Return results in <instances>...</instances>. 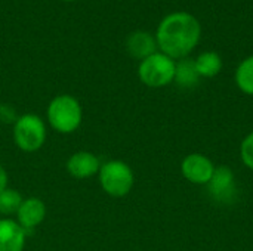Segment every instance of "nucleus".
Wrapping results in <instances>:
<instances>
[{
	"instance_id": "nucleus-1",
	"label": "nucleus",
	"mask_w": 253,
	"mask_h": 251,
	"mask_svg": "<svg viewBox=\"0 0 253 251\" xmlns=\"http://www.w3.org/2000/svg\"><path fill=\"white\" fill-rule=\"evenodd\" d=\"M202 37L199 19L188 12H173L162 19L156 33L157 47L173 61L188 58Z\"/></svg>"
},
{
	"instance_id": "nucleus-2",
	"label": "nucleus",
	"mask_w": 253,
	"mask_h": 251,
	"mask_svg": "<svg viewBox=\"0 0 253 251\" xmlns=\"http://www.w3.org/2000/svg\"><path fill=\"white\" fill-rule=\"evenodd\" d=\"M83 118L79 101L70 95H59L52 99L47 108L49 124L59 133H73Z\"/></svg>"
},
{
	"instance_id": "nucleus-3",
	"label": "nucleus",
	"mask_w": 253,
	"mask_h": 251,
	"mask_svg": "<svg viewBox=\"0 0 253 251\" xmlns=\"http://www.w3.org/2000/svg\"><path fill=\"white\" fill-rule=\"evenodd\" d=\"M175 65L176 61L162 52H156L141 61L138 68L139 80L148 87H165L175 78Z\"/></svg>"
},
{
	"instance_id": "nucleus-4",
	"label": "nucleus",
	"mask_w": 253,
	"mask_h": 251,
	"mask_svg": "<svg viewBox=\"0 0 253 251\" xmlns=\"http://www.w3.org/2000/svg\"><path fill=\"white\" fill-rule=\"evenodd\" d=\"M99 182L102 189L111 197H125L130 192L135 178L132 169L119 160L108 161L99 169Z\"/></svg>"
},
{
	"instance_id": "nucleus-5",
	"label": "nucleus",
	"mask_w": 253,
	"mask_h": 251,
	"mask_svg": "<svg viewBox=\"0 0 253 251\" xmlns=\"http://www.w3.org/2000/svg\"><path fill=\"white\" fill-rule=\"evenodd\" d=\"M13 139L18 148L33 152L42 148L46 141V126L43 120L34 114H25L15 121Z\"/></svg>"
},
{
	"instance_id": "nucleus-6",
	"label": "nucleus",
	"mask_w": 253,
	"mask_h": 251,
	"mask_svg": "<svg viewBox=\"0 0 253 251\" xmlns=\"http://www.w3.org/2000/svg\"><path fill=\"white\" fill-rule=\"evenodd\" d=\"M208 189L215 201L222 203V204L233 203L237 195L234 172L228 166L215 167L213 176L208 183Z\"/></svg>"
},
{
	"instance_id": "nucleus-7",
	"label": "nucleus",
	"mask_w": 253,
	"mask_h": 251,
	"mask_svg": "<svg viewBox=\"0 0 253 251\" xmlns=\"http://www.w3.org/2000/svg\"><path fill=\"white\" fill-rule=\"evenodd\" d=\"M215 172V166L211 158L203 154L194 152L187 155L181 163L182 176L194 185H208Z\"/></svg>"
},
{
	"instance_id": "nucleus-8",
	"label": "nucleus",
	"mask_w": 253,
	"mask_h": 251,
	"mask_svg": "<svg viewBox=\"0 0 253 251\" xmlns=\"http://www.w3.org/2000/svg\"><path fill=\"white\" fill-rule=\"evenodd\" d=\"M101 169L99 160L95 154L87 151H79L73 154L67 161V170L77 179H87L96 175Z\"/></svg>"
},
{
	"instance_id": "nucleus-9",
	"label": "nucleus",
	"mask_w": 253,
	"mask_h": 251,
	"mask_svg": "<svg viewBox=\"0 0 253 251\" xmlns=\"http://www.w3.org/2000/svg\"><path fill=\"white\" fill-rule=\"evenodd\" d=\"M18 223L27 232L39 226L46 216V206L40 198H27L22 201L18 213Z\"/></svg>"
},
{
	"instance_id": "nucleus-10",
	"label": "nucleus",
	"mask_w": 253,
	"mask_h": 251,
	"mask_svg": "<svg viewBox=\"0 0 253 251\" xmlns=\"http://www.w3.org/2000/svg\"><path fill=\"white\" fill-rule=\"evenodd\" d=\"M25 231L12 219H0V251H22Z\"/></svg>"
},
{
	"instance_id": "nucleus-11",
	"label": "nucleus",
	"mask_w": 253,
	"mask_h": 251,
	"mask_svg": "<svg viewBox=\"0 0 253 251\" xmlns=\"http://www.w3.org/2000/svg\"><path fill=\"white\" fill-rule=\"evenodd\" d=\"M126 49L130 56H133L139 61L159 52L156 37L147 31H133L126 40Z\"/></svg>"
},
{
	"instance_id": "nucleus-12",
	"label": "nucleus",
	"mask_w": 253,
	"mask_h": 251,
	"mask_svg": "<svg viewBox=\"0 0 253 251\" xmlns=\"http://www.w3.org/2000/svg\"><path fill=\"white\" fill-rule=\"evenodd\" d=\"M194 64H196V70H197L199 75L205 77V78H212V77L218 75L219 71L222 70V59L213 50L200 53L194 59Z\"/></svg>"
},
{
	"instance_id": "nucleus-13",
	"label": "nucleus",
	"mask_w": 253,
	"mask_h": 251,
	"mask_svg": "<svg viewBox=\"0 0 253 251\" xmlns=\"http://www.w3.org/2000/svg\"><path fill=\"white\" fill-rule=\"evenodd\" d=\"M200 80V75L196 70V64L194 59L190 58H184L179 59L175 65V78L173 81L178 83V86L190 89L193 86H196Z\"/></svg>"
},
{
	"instance_id": "nucleus-14",
	"label": "nucleus",
	"mask_w": 253,
	"mask_h": 251,
	"mask_svg": "<svg viewBox=\"0 0 253 251\" xmlns=\"http://www.w3.org/2000/svg\"><path fill=\"white\" fill-rule=\"evenodd\" d=\"M236 84L243 93L253 96V55L239 64L236 70Z\"/></svg>"
},
{
	"instance_id": "nucleus-15",
	"label": "nucleus",
	"mask_w": 253,
	"mask_h": 251,
	"mask_svg": "<svg viewBox=\"0 0 253 251\" xmlns=\"http://www.w3.org/2000/svg\"><path fill=\"white\" fill-rule=\"evenodd\" d=\"M22 197L18 191L6 188L3 192H0V213L4 216L16 215L21 204H22Z\"/></svg>"
},
{
	"instance_id": "nucleus-16",
	"label": "nucleus",
	"mask_w": 253,
	"mask_h": 251,
	"mask_svg": "<svg viewBox=\"0 0 253 251\" xmlns=\"http://www.w3.org/2000/svg\"><path fill=\"white\" fill-rule=\"evenodd\" d=\"M240 158L243 164L253 172V132H251L240 145Z\"/></svg>"
},
{
	"instance_id": "nucleus-17",
	"label": "nucleus",
	"mask_w": 253,
	"mask_h": 251,
	"mask_svg": "<svg viewBox=\"0 0 253 251\" xmlns=\"http://www.w3.org/2000/svg\"><path fill=\"white\" fill-rule=\"evenodd\" d=\"M7 188V173L6 170L0 166V192H3Z\"/></svg>"
},
{
	"instance_id": "nucleus-18",
	"label": "nucleus",
	"mask_w": 253,
	"mask_h": 251,
	"mask_svg": "<svg viewBox=\"0 0 253 251\" xmlns=\"http://www.w3.org/2000/svg\"><path fill=\"white\" fill-rule=\"evenodd\" d=\"M64 1H73V0H64Z\"/></svg>"
}]
</instances>
